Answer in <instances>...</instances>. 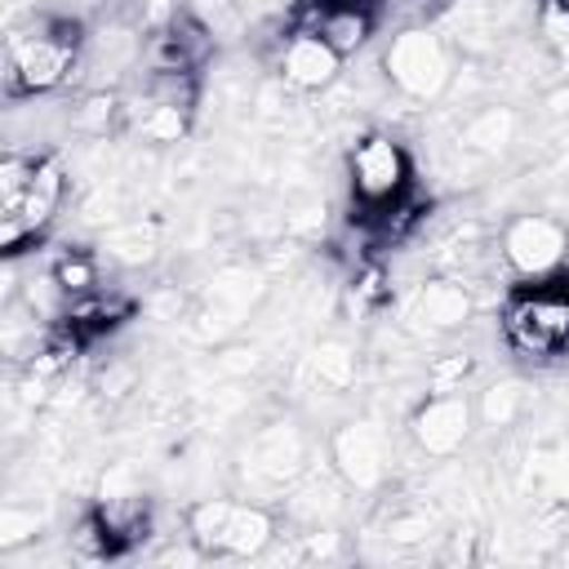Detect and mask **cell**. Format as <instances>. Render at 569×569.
I'll return each instance as SVG.
<instances>
[{
    "label": "cell",
    "instance_id": "22",
    "mask_svg": "<svg viewBox=\"0 0 569 569\" xmlns=\"http://www.w3.org/2000/svg\"><path fill=\"white\" fill-rule=\"evenodd\" d=\"M156 249H160L156 227L142 222V218H138V222H120V227H111V231L102 236V253H111V258L124 262V267H142V262H151Z\"/></svg>",
    "mask_w": 569,
    "mask_h": 569
},
{
    "label": "cell",
    "instance_id": "6",
    "mask_svg": "<svg viewBox=\"0 0 569 569\" xmlns=\"http://www.w3.org/2000/svg\"><path fill=\"white\" fill-rule=\"evenodd\" d=\"M307 458H311V445L298 422H267L240 449V480L249 493L276 498L307 476Z\"/></svg>",
    "mask_w": 569,
    "mask_h": 569
},
{
    "label": "cell",
    "instance_id": "23",
    "mask_svg": "<svg viewBox=\"0 0 569 569\" xmlns=\"http://www.w3.org/2000/svg\"><path fill=\"white\" fill-rule=\"evenodd\" d=\"M471 369H476V360L467 351L431 356V365H427V391H462V382H467Z\"/></svg>",
    "mask_w": 569,
    "mask_h": 569
},
{
    "label": "cell",
    "instance_id": "18",
    "mask_svg": "<svg viewBox=\"0 0 569 569\" xmlns=\"http://www.w3.org/2000/svg\"><path fill=\"white\" fill-rule=\"evenodd\" d=\"M356 369H360L356 347L342 342V338H320V342L311 347V356H307V373H311L316 391H325V396H342V391H351Z\"/></svg>",
    "mask_w": 569,
    "mask_h": 569
},
{
    "label": "cell",
    "instance_id": "15",
    "mask_svg": "<svg viewBox=\"0 0 569 569\" xmlns=\"http://www.w3.org/2000/svg\"><path fill=\"white\" fill-rule=\"evenodd\" d=\"M471 311H476V298L462 276H431L409 298V320L427 333H453L471 320Z\"/></svg>",
    "mask_w": 569,
    "mask_h": 569
},
{
    "label": "cell",
    "instance_id": "11",
    "mask_svg": "<svg viewBox=\"0 0 569 569\" xmlns=\"http://www.w3.org/2000/svg\"><path fill=\"white\" fill-rule=\"evenodd\" d=\"M476 427V405L462 391H427L409 413V436L427 458H453Z\"/></svg>",
    "mask_w": 569,
    "mask_h": 569
},
{
    "label": "cell",
    "instance_id": "10",
    "mask_svg": "<svg viewBox=\"0 0 569 569\" xmlns=\"http://www.w3.org/2000/svg\"><path fill=\"white\" fill-rule=\"evenodd\" d=\"M262 293H267V280H262L258 267L231 262V267L213 271V280H209L204 293H200V311H196L200 333H204V338H227V333H236V329L258 311Z\"/></svg>",
    "mask_w": 569,
    "mask_h": 569
},
{
    "label": "cell",
    "instance_id": "3",
    "mask_svg": "<svg viewBox=\"0 0 569 569\" xmlns=\"http://www.w3.org/2000/svg\"><path fill=\"white\" fill-rule=\"evenodd\" d=\"M187 542L200 556H227V560H249L262 556L276 542V516L262 502L244 498H200L182 516Z\"/></svg>",
    "mask_w": 569,
    "mask_h": 569
},
{
    "label": "cell",
    "instance_id": "7",
    "mask_svg": "<svg viewBox=\"0 0 569 569\" xmlns=\"http://www.w3.org/2000/svg\"><path fill=\"white\" fill-rule=\"evenodd\" d=\"M391 458L396 445L378 418H347L329 436V467L356 493H378L391 476Z\"/></svg>",
    "mask_w": 569,
    "mask_h": 569
},
{
    "label": "cell",
    "instance_id": "13",
    "mask_svg": "<svg viewBox=\"0 0 569 569\" xmlns=\"http://www.w3.org/2000/svg\"><path fill=\"white\" fill-rule=\"evenodd\" d=\"M213 53V31L209 22L178 13L173 22L142 31L138 40V62L147 67V76H164V71H200Z\"/></svg>",
    "mask_w": 569,
    "mask_h": 569
},
{
    "label": "cell",
    "instance_id": "8",
    "mask_svg": "<svg viewBox=\"0 0 569 569\" xmlns=\"http://www.w3.org/2000/svg\"><path fill=\"white\" fill-rule=\"evenodd\" d=\"M62 200H67V169H62L58 156L40 151L36 156V169H31L27 187H22V196L9 200V204H0V249L4 253H22V244L36 240L58 218Z\"/></svg>",
    "mask_w": 569,
    "mask_h": 569
},
{
    "label": "cell",
    "instance_id": "19",
    "mask_svg": "<svg viewBox=\"0 0 569 569\" xmlns=\"http://www.w3.org/2000/svg\"><path fill=\"white\" fill-rule=\"evenodd\" d=\"M187 120H191V107H178V102H160V98H142V107H129V124L142 142H156V147H173L187 138Z\"/></svg>",
    "mask_w": 569,
    "mask_h": 569
},
{
    "label": "cell",
    "instance_id": "17",
    "mask_svg": "<svg viewBox=\"0 0 569 569\" xmlns=\"http://www.w3.org/2000/svg\"><path fill=\"white\" fill-rule=\"evenodd\" d=\"M525 489L538 507H569V440L538 445L525 458Z\"/></svg>",
    "mask_w": 569,
    "mask_h": 569
},
{
    "label": "cell",
    "instance_id": "5",
    "mask_svg": "<svg viewBox=\"0 0 569 569\" xmlns=\"http://www.w3.org/2000/svg\"><path fill=\"white\" fill-rule=\"evenodd\" d=\"M347 182L351 200L365 209V218H382L391 204H400L413 187V160L396 133L369 129L347 151Z\"/></svg>",
    "mask_w": 569,
    "mask_h": 569
},
{
    "label": "cell",
    "instance_id": "21",
    "mask_svg": "<svg viewBox=\"0 0 569 569\" xmlns=\"http://www.w3.org/2000/svg\"><path fill=\"white\" fill-rule=\"evenodd\" d=\"M525 409H529V387L520 378H502V382L485 387V396L476 405V418L489 431H507V427H516L525 418Z\"/></svg>",
    "mask_w": 569,
    "mask_h": 569
},
{
    "label": "cell",
    "instance_id": "16",
    "mask_svg": "<svg viewBox=\"0 0 569 569\" xmlns=\"http://www.w3.org/2000/svg\"><path fill=\"white\" fill-rule=\"evenodd\" d=\"M520 133V116L511 107H480L462 120L458 129V151L462 156H476V160H498Z\"/></svg>",
    "mask_w": 569,
    "mask_h": 569
},
{
    "label": "cell",
    "instance_id": "4",
    "mask_svg": "<svg viewBox=\"0 0 569 569\" xmlns=\"http://www.w3.org/2000/svg\"><path fill=\"white\" fill-rule=\"evenodd\" d=\"M382 76L387 84L409 98V102H436L449 93L453 76H458V62H453V44L445 40V31L427 27V22H413V27H400L387 49H382Z\"/></svg>",
    "mask_w": 569,
    "mask_h": 569
},
{
    "label": "cell",
    "instance_id": "9",
    "mask_svg": "<svg viewBox=\"0 0 569 569\" xmlns=\"http://www.w3.org/2000/svg\"><path fill=\"white\" fill-rule=\"evenodd\" d=\"M498 258L507 262V271L516 280H542L556 276L569 258V227L556 213L542 209H525L502 227L498 240Z\"/></svg>",
    "mask_w": 569,
    "mask_h": 569
},
{
    "label": "cell",
    "instance_id": "1",
    "mask_svg": "<svg viewBox=\"0 0 569 569\" xmlns=\"http://www.w3.org/2000/svg\"><path fill=\"white\" fill-rule=\"evenodd\" d=\"M80 71V22L40 13L4 40V98H40Z\"/></svg>",
    "mask_w": 569,
    "mask_h": 569
},
{
    "label": "cell",
    "instance_id": "2",
    "mask_svg": "<svg viewBox=\"0 0 569 569\" xmlns=\"http://www.w3.org/2000/svg\"><path fill=\"white\" fill-rule=\"evenodd\" d=\"M498 329H502V342L533 365L565 356L569 351V280L556 271V276L516 284L502 298Z\"/></svg>",
    "mask_w": 569,
    "mask_h": 569
},
{
    "label": "cell",
    "instance_id": "12",
    "mask_svg": "<svg viewBox=\"0 0 569 569\" xmlns=\"http://www.w3.org/2000/svg\"><path fill=\"white\" fill-rule=\"evenodd\" d=\"M289 27H302V31L320 36L333 53L351 58L378 31V9H373V0H302L293 9Z\"/></svg>",
    "mask_w": 569,
    "mask_h": 569
},
{
    "label": "cell",
    "instance_id": "14",
    "mask_svg": "<svg viewBox=\"0 0 569 569\" xmlns=\"http://www.w3.org/2000/svg\"><path fill=\"white\" fill-rule=\"evenodd\" d=\"M342 71V53H333L320 36L302 31V27H289L280 40H276V76L284 89L293 93H320L338 80Z\"/></svg>",
    "mask_w": 569,
    "mask_h": 569
},
{
    "label": "cell",
    "instance_id": "24",
    "mask_svg": "<svg viewBox=\"0 0 569 569\" xmlns=\"http://www.w3.org/2000/svg\"><path fill=\"white\" fill-rule=\"evenodd\" d=\"M538 31L560 58H569V0H538Z\"/></svg>",
    "mask_w": 569,
    "mask_h": 569
},
{
    "label": "cell",
    "instance_id": "20",
    "mask_svg": "<svg viewBox=\"0 0 569 569\" xmlns=\"http://www.w3.org/2000/svg\"><path fill=\"white\" fill-rule=\"evenodd\" d=\"M49 276L62 289V298H84L102 289V258L93 249H58L49 262Z\"/></svg>",
    "mask_w": 569,
    "mask_h": 569
},
{
    "label": "cell",
    "instance_id": "25",
    "mask_svg": "<svg viewBox=\"0 0 569 569\" xmlns=\"http://www.w3.org/2000/svg\"><path fill=\"white\" fill-rule=\"evenodd\" d=\"M36 529H40V516H36V511H22L18 502H9V507L0 511V547H18V542H27Z\"/></svg>",
    "mask_w": 569,
    "mask_h": 569
}]
</instances>
